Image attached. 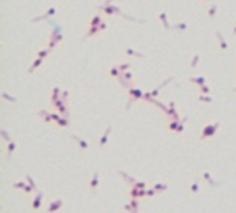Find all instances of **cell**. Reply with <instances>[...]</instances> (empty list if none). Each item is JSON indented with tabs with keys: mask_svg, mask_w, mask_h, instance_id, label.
Instances as JSON below:
<instances>
[{
	"mask_svg": "<svg viewBox=\"0 0 236 213\" xmlns=\"http://www.w3.org/2000/svg\"><path fill=\"white\" fill-rule=\"evenodd\" d=\"M43 192H38L36 194V197L33 198V201H32V209L33 210H38L39 207H41V201H43Z\"/></svg>",
	"mask_w": 236,
	"mask_h": 213,
	"instance_id": "obj_6",
	"label": "cell"
},
{
	"mask_svg": "<svg viewBox=\"0 0 236 213\" xmlns=\"http://www.w3.org/2000/svg\"><path fill=\"white\" fill-rule=\"evenodd\" d=\"M179 119H174V121L170 124V130H173V131H177V129H179Z\"/></svg>",
	"mask_w": 236,
	"mask_h": 213,
	"instance_id": "obj_29",
	"label": "cell"
},
{
	"mask_svg": "<svg viewBox=\"0 0 236 213\" xmlns=\"http://www.w3.org/2000/svg\"><path fill=\"white\" fill-rule=\"evenodd\" d=\"M2 136H3V139H5V141H8V142L11 141V138L8 136V133H6V130H5V129H2Z\"/></svg>",
	"mask_w": 236,
	"mask_h": 213,
	"instance_id": "obj_38",
	"label": "cell"
},
{
	"mask_svg": "<svg viewBox=\"0 0 236 213\" xmlns=\"http://www.w3.org/2000/svg\"><path fill=\"white\" fill-rule=\"evenodd\" d=\"M71 138L74 139V141H77V144H79V145H80V147H82V148H83V150H86V148H88V147H89V145H88V142H85V141H83V139H79L77 136H74V135H73Z\"/></svg>",
	"mask_w": 236,
	"mask_h": 213,
	"instance_id": "obj_16",
	"label": "cell"
},
{
	"mask_svg": "<svg viewBox=\"0 0 236 213\" xmlns=\"http://www.w3.org/2000/svg\"><path fill=\"white\" fill-rule=\"evenodd\" d=\"M129 94L132 95V98L129 100V103H127V109L130 108V104L135 101V100H139V98H144V94L141 89H136V88H129Z\"/></svg>",
	"mask_w": 236,
	"mask_h": 213,
	"instance_id": "obj_4",
	"label": "cell"
},
{
	"mask_svg": "<svg viewBox=\"0 0 236 213\" xmlns=\"http://www.w3.org/2000/svg\"><path fill=\"white\" fill-rule=\"evenodd\" d=\"M215 12H217V6L212 5V6H211V11H209V15L213 17V15H215Z\"/></svg>",
	"mask_w": 236,
	"mask_h": 213,
	"instance_id": "obj_40",
	"label": "cell"
},
{
	"mask_svg": "<svg viewBox=\"0 0 236 213\" xmlns=\"http://www.w3.org/2000/svg\"><path fill=\"white\" fill-rule=\"evenodd\" d=\"M198 100H200V101H204V103H211L212 101V98L211 97H206V95H200Z\"/></svg>",
	"mask_w": 236,
	"mask_h": 213,
	"instance_id": "obj_31",
	"label": "cell"
},
{
	"mask_svg": "<svg viewBox=\"0 0 236 213\" xmlns=\"http://www.w3.org/2000/svg\"><path fill=\"white\" fill-rule=\"evenodd\" d=\"M50 23H52V26H53V35H52V41H50L49 50L55 47V45H56L59 41H62V30H61V27H59V26H56L53 21H50Z\"/></svg>",
	"mask_w": 236,
	"mask_h": 213,
	"instance_id": "obj_1",
	"label": "cell"
},
{
	"mask_svg": "<svg viewBox=\"0 0 236 213\" xmlns=\"http://www.w3.org/2000/svg\"><path fill=\"white\" fill-rule=\"evenodd\" d=\"M59 94H61L59 88H55V89H53V95H52V103H55L56 100H59Z\"/></svg>",
	"mask_w": 236,
	"mask_h": 213,
	"instance_id": "obj_25",
	"label": "cell"
},
{
	"mask_svg": "<svg viewBox=\"0 0 236 213\" xmlns=\"http://www.w3.org/2000/svg\"><path fill=\"white\" fill-rule=\"evenodd\" d=\"M55 12H56V8H50L49 9V12H45L44 15H41V17H36V18H33L32 20V23H36V21H41V20H47L49 17H52V15H55Z\"/></svg>",
	"mask_w": 236,
	"mask_h": 213,
	"instance_id": "obj_8",
	"label": "cell"
},
{
	"mask_svg": "<svg viewBox=\"0 0 236 213\" xmlns=\"http://www.w3.org/2000/svg\"><path fill=\"white\" fill-rule=\"evenodd\" d=\"M97 184H98V171H96V172H94V175H92L91 181H89V188L94 190V189L97 188Z\"/></svg>",
	"mask_w": 236,
	"mask_h": 213,
	"instance_id": "obj_10",
	"label": "cell"
},
{
	"mask_svg": "<svg viewBox=\"0 0 236 213\" xmlns=\"http://www.w3.org/2000/svg\"><path fill=\"white\" fill-rule=\"evenodd\" d=\"M111 74H112L114 77H118V76L121 74V71H120V68H117V66H114V68L111 70Z\"/></svg>",
	"mask_w": 236,
	"mask_h": 213,
	"instance_id": "obj_30",
	"label": "cell"
},
{
	"mask_svg": "<svg viewBox=\"0 0 236 213\" xmlns=\"http://www.w3.org/2000/svg\"><path fill=\"white\" fill-rule=\"evenodd\" d=\"M200 89H201V92H203V94H207V92H209V88H207V86H206V85H203V86H200Z\"/></svg>",
	"mask_w": 236,
	"mask_h": 213,
	"instance_id": "obj_45",
	"label": "cell"
},
{
	"mask_svg": "<svg viewBox=\"0 0 236 213\" xmlns=\"http://www.w3.org/2000/svg\"><path fill=\"white\" fill-rule=\"evenodd\" d=\"M171 80H173V77H170V79H167V80H165L164 83H160V86H158V88H156V89H154V91H151V92H150V95H151V97L154 98V97H156V95L159 94V91H160V89H162V88H164V86H165V85H168V83H170Z\"/></svg>",
	"mask_w": 236,
	"mask_h": 213,
	"instance_id": "obj_9",
	"label": "cell"
},
{
	"mask_svg": "<svg viewBox=\"0 0 236 213\" xmlns=\"http://www.w3.org/2000/svg\"><path fill=\"white\" fill-rule=\"evenodd\" d=\"M198 188H200V180L197 178V180L194 181V184L191 186V192H192V194H197V192H198Z\"/></svg>",
	"mask_w": 236,
	"mask_h": 213,
	"instance_id": "obj_24",
	"label": "cell"
},
{
	"mask_svg": "<svg viewBox=\"0 0 236 213\" xmlns=\"http://www.w3.org/2000/svg\"><path fill=\"white\" fill-rule=\"evenodd\" d=\"M111 131H112V125H109V127H107V129H106V131H105V135L102 136V139H100V144H98V145H100V147H103V145L106 144V141H107V136H109V133H111Z\"/></svg>",
	"mask_w": 236,
	"mask_h": 213,
	"instance_id": "obj_11",
	"label": "cell"
},
{
	"mask_svg": "<svg viewBox=\"0 0 236 213\" xmlns=\"http://www.w3.org/2000/svg\"><path fill=\"white\" fill-rule=\"evenodd\" d=\"M102 24V20H100V15H94V18L91 20V26H100Z\"/></svg>",
	"mask_w": 236,
	"mask_h": 213,
	"instance_id": "obj_27",
	"label": "cell"
},
{
	"mask_svg": "<svg viewBox=\"0 0 236 213\" xmlns=\"http://www.w3.org/2000/svg\"><path fill=\"white\" fill-rule=\"evenodd\" d=\"M56 123L61 125V127H67V125H68V118H65V116L64 118H59Z\"/></svg>",
	"mask_w": 236,
	"mask_h": 213,
	"instance_id": "obj_26",
	"label": "cell"
},
{
	"mask_svg": "<svg viewBox=\"0 0 236 213\" xmlns=\"http://www.w3.org/2000/svg\"><path fill=\"white\" fill-rule=\"evenodd\" d=\"M156 194H158V190H154V189L147 190V197H153V195H156Z\"/></svg>",
	"mask_w": 236,
	"mask_h": 213,
	"instance_id": "obj_44",
	"label": "cell"
},
{
	"mask_svg": "<svg viewBox=\"0 0 236 213\" xmlns=\"http://www.w3.org/2000/svg\"><path fill=\"white\" fill-rule=\"evenodd\" d=\"M47 55H49V50H41L38 53V58H45Z\"/></svg>",
	"mask_w": 236,
	"mask_h": 213,
	"instance_id": "obj_41",
	"label": "cell"
},
{
	"mask_svg": "<svg viewBox=\"0 0 236 213\" xmlns=\"http://www.w3.org/2000/svg\"><path fill=\"white\" fill-rule=\"evenodd\" d=\"M39 115H41L43 118H44V121H47V123H50L52 121V114H49V112H45V110H41V112H39Z\"/></svg>",
	"mask_w": 236,
	"mask_h": 213,
	"instance_id": "obj_21",
	"label": "cell"
},
{
	"mask_svg": "<svg viewBox=\"0 0 236 213\" xmlns=\"http://www.w3.org/2000/svg\"><path fill=\"white\" fill-rule=\"evenodd\" d=\"M138 207H139V203L136 201V198H133L130 204L124 205V209H126L127 212H132V213H138Z\"/></svg>",
	"mask_w": 236,
	"mask_h": 213,
	"instance_id": "obj_7",
	"label": "cell"
},
{
	"mask_svg": "<svg viewBox=\"0 0 236 213\" xmlns=\"http://www.w3.org/2000/svg\"><path fill=\"white\" fill-rule=\"evenodd\" d=\"M189 80H191L192 83H197V85H200V86H203V85H204V82H206V80H204V77H191Z\"/></svg>",
	"mask_w": 236,
	"mask_h": 213,
	"instance_id": "obj_19",
	"label": "cell"
},
{
	"mask_svg": "<svg viewBox=\"0 0 236 213\" xmlns=\"http://www.w3.org/2000/svg\"><path fill=\"white\" fill-rule=\"evenodd\" d=\"M233 33H235V35H236V26H235V29H233Z\"/></svg>",
	"mask_w": 236,
	"mask_h": 213,
	"instance_id": "obj_48",
	"label": "cell"
},
{
	"mask_svg": "<svg viewBox=\"0 0 236 213\" xmlns=\"http://www.w3.org/2000/svg\"><path fill=\"white\" fill-rule=\"evenodd\" d=\"M111 2H112V0H106V3H105V6H107V5H111Z\"/></svg>",
	"mask_w": 236,
	"mask_h": 213,
	"instance_id": "obj_47",
	"label": "cell"
},
{
	"mask_svg": "<svg viewBox=\"0 0 236 213\" xmlns=\"http://www.w3.org/2000/svg\"><path fill=\"white\" fill-rule=\"evenodd\" d=\"M120 175H121V177H123V178H124V180H126V181H129V183H132V184H135V183H136V180H135V178H133V177H130V175H127V174H126V172H123V171H120Z\"/></svg>",
	"mask_w": 236,
	"mask_h": 213,
	"instance_id": "obj_18",
	"label": "cell"
},
{
	"mask_svg": "<svg viewBox=\"0 0 236 213\" xmlns=\"http://www.w3.org/2000/svg\"><path fill=\"white\" fill-rule=\"evenodd\" d=\"M217 36H218V39H219V42H221V49L222 50H227V42L224 41V38H222V35H221V32H217Z\"/></svg>",
	"mask_w": 236,
	"mask_h": 213,
	"instance_id": "obj_20",
	"label": "cell"
},
{
	"mask_svg": "<svg viewBox=\"0 0 236 213\" xmlns=\"http://www.w3.org/2000/svg\"><path fill=\"white\" fill-rule=\"evenodd\" d=\"M203 177H204V180L211 184V186H218L219 183H217V181H213L212 180V177H211V174H209V172H203Z\"/></svg>",
	"mask_w": 236,
	"mask_h": 213,
	"instance_id": "obj_15",
	"label": "cell"
},
{
	"mask_svg": "<svg viewBox=\"0 0 236 213\" xmlns=\"http://www.w3.org/2000/svg\"><path fill=\"white\" fill-rule=\"evenodd\" d=\"M198 59H200V56H198V55H195V56H194V61H192V64H191L192 68H195V66H197V64H198Z\"/></svg>",
	"mask_w": 236,
	"mask_h": 213,
	"instance_id": "obj_35",
	"label": "cell"
},
{
	"mask_svg": "<svg viewBox=\"0 0 236 213\" xmlns=\"http://www.w3.org/2000/svg\"><path fill=\"white\" fill-rule=\"evenodd\" d=\"M15 148H17V142H15V141H9V142H8V150H6L8 156H11L12 153H14Z\"/></svg>",
	"mask_w": 236,
	"mask_h": 213,
	"instance_id": "obj_12",
	"label": "cell"
},
{
	"mask_svg": "<svg viewBox=\"0 0 236 213\" xmlns=\"http://www.w3.org/2000/svg\"><path fill=\"white\" fill-rule=\"evenodd\" d=\"M102 11L105 12V14H120L121 17H124V18H127V20H136V18H132V17H129V15H126V14H123L118 8H115V6H111V5H107V6H102ZM138 21H141V20H138Z\"/></svg>",
	"mask_w": 236,
	"mask_h": 213,
	"instance_id": "obj_3",
	"label": "cell"
},
{
	"mask_svg": "<svg viewBox=\"0 0 236 213\" xmlns=\"http://www.w3.org/2000/svg\"><path fill=\"white\" fill-rule=\"evenodd\" d=\"M43 59H44V58H38L36 61H35V62L32 64V66H30V68H29V73H33V71H35V70L38 68V66H39V65L43 64Z\"/></svg>",
	"mask_w": 236,
	"mask_h": 213,
	"instance_id": "obj_14",
	"label": "cell"
},
{
	"mask_svg": "<svg viewBox=\"0 0 236 213\" xmlns=\"http://www.w3.org/2000/svg\"><path fill=\"white\" fill-rule=\"evenodd\" d=\"M23 190L26 192V194H30V192H32V190H35V189H33L32 186L29 184V186H24V189H23Z\"/></svg>",
	"mask_w": 236,
	"mask_h": 213,
	"instance_id": "obj_42",
	"label": "cell"
},
{
	"mask_svg": "<svg viewBox=\"0 0 236 213\" xmlns=\"http://www.w3.org/2000/svg\"><path fill=\"white\" fill-rule=\"evenodd\" d=\"M118 68H120V71H126V70L130 68V64H123V65H120Z\"/></svg>",
	"mask_w": 236,
	"mask_h": 213,
	"instance_id": "obj_36",
	"label": "cell"
},
{
	"mask_svg": "<svg viewBox=\"0 0 236 213\" xmlns=\"http://www.w3.org/2000/svg\"><path fill=\"white\" fill-rule=\"evenodd\" d=\"M127 55H130V56H136V58H142V53H138V51H135L133 49H127Z\"/></svg>",
	"mask_w": 236,
	"mask_h": 213,
	"instance_id": "obj_28",
	"label": "cell"
},
{
	"mask_svg": "<svg viewBox=\"0 0 236 213\" xmlns=\"http://www.w3.org/2000/svg\"><path fill=\"white\" fill-rule=\"evenodd\" d=\"M61 207H62V199H55V201H52L49 204V209H47V212H49V213H55Z\"/></svg>",
	"mask_w": 236,
	"mask_h": 213,
	"instance_id": "obj_5",
	"label": "cell"
},
{
	"mask_svg": "<svg viewBox=\"0 0 236 213\" xmlns=\"http://www.w3.org/2000/svg\"><path fill=\"white\" fill-rule=\"evenodd\" d=\"M160 20H162V24H164V27H167V29H170L171 27V26L170 24H168V20H167V14H165V12H160Z\"/></svg>",
	"mask_w": 236,
	"mask_h": 213,
	"instance_id": "obj_22",
	"label": "cell"
},
{
	"mask_svg": "<svg viewBox=\"0 0 236 213\" xmlns=\"http://www.w3.org/2000/svg\"><path fill=\"white\" fill-rule=\"evenodd\" d=\"M98 30H102V27H100V26H91V29H89V32L85 35V38H89V36H92V35H96Z\"/></svg>",
	"mask_w": 236,
	"mask_h": 213,
	"instance_id": "obj_13",
	"label": "cell"
},
{
	"mask_svg": "<svg viewBox=\"0 0 236 213\" xmlns=\"http://www.w3.org/2000/svg\"><path fill=\"white\" fill-rule=\"evenodd\" d=\"M2 95H3V98H6V100H9V101H12V103H15V101H17V100H15L14 97H9L8 94H6V92H3V94H2Z\"/></svg>",
	"mask_w": 236,
	"mask_h": 213,
	"instance_id": "obj_37",
	"label": "cell"
},
{
	"mask_svg": "<svg viewBox=\"0 0 236 213\" xmlns=\"http://www.w3.org/2000/svg\"><path fill=\"white\" fill-rule=\"evenodd\" d=\"M133 186H136L138 189H145V183H142V181H136Z\"/></svg>",
	"mask_w": 236,
	"mask_h": 213,
	"instance_id": "obj_39",
	"label": "cell"
},
{
	"mask_svg": "<svg viewBox=\"0 0 236 213\" xmlns=\"http://www.w3.org/2000/svg\"><path fill=\"white\" fill-rule=\"evenodd\" d=\"M130 197L132 198H139L141 197V189H138L136 186H133V188L130 189Z\"/></svg>",
	"mask_w": 236,
	"mask_h": 213,
	"instance_id": "obj_17",
	"label": "cell"
},
{
	"mask_svg": "<svg viewBox=\"0 0 236 213\" xmlns=\"http://www.w3.org/2000/svg\"><path fill=\"white\" fill-rule=\"evenodd\" d=\"M26 178H28V181H29V184H30V186H32V188H33V189H35V190H36V184H35V181H33V180H32V177H30V175L28 174V175H26Z\"/></svg>",
	"mask_w": 236,
	"mask_h": 213,
	"instance_id": "obj_32",
	"label": "cell"
},
{
	"mask_svg": "<svg viewBox=\"0 0 236 213\" xmlns=\"http://www.w3.org/2000/svg\"><path fill=\"white\" fill-rule=\"evenodd\" d=\"M176 29H177V30H186V29H188V24H186V23L177 24V26H176Z\"/></svg>",
	"mask_w": 236,
	"mask_h": 213,
	"instance_id": "obj_33",
	"label": "cell"
},
{
	"mask_svg": "<svg viewBox=\"0 0 236 213\" xmlns=\"http://www.w3.org/2000/svg\"><path fill=\"white\" fill-rule=\"evenodd\" d=\"M24 183L23 181H18V183H14V189H24Z\"/></svg>",
	"mask_w": 236,
	"mask_h": 213,
	"instance_id": "obj_34",
	"label": "cell"
},
{
	"mask_svg": "<svg viewBox=\"0 0 236 213\" xmlns=\"http://www.w3.org/2000/svg\"><path fill=\"white\" fill-rule=\"evenodd\" d=\"M123 77L126 79V80H132V73H124V74H123Z\"/></svg>",
	"mask_w": 236,
	"mask_h": 213,
	"instance_id": "obj_43",
	"label": "cell"
},
{
	"mask_svg": "<svg viewBox=\"0 0 236 213\" xmlns=\"http://www.w3.org/2000/svg\"><path fill=\"white\" fill-rule=\"evenodd\" d=\"M154 190H158V192H162V190H167L168 189V184H164V183H159V184H154Z\"/></svg>",
	"mask_w": 236,
	"mask_h": 213,
	"instance_id": "obj_23",
	"label": "cell"
},
{
	"mask_svg": "<svg viewBox=\"0 0 236 213\" xmlns=\"http://www.w3.org/2000/svg\"><path fill=\"white\" fill-rule=\"evenodd\" d=\"M52 118H53V121H58V119L61 118L59 115H56V114H52Z\"/></svg>",
	"mask_w": 236,
	"mask_h": 213,
	"instance_id": "obj_46",
	"label": "cell"
},
{
	"mask_svg": "<svg viewBox=\"0 0 236 213\" xmlns=\"http://www.w3.org/2000/svg\"><path fill=\"white\" fill-rule=\"evenodd\" d=\"M218 127H219V123H213V124H209V125H206V127H204L203 130H201L200 139H207V138L213 136L215 133H217Z\"/></svg>",
	"mask_w": 236,
	"mask_h": 213,
	"instance_id": "obj_2",
	"label": "cell"
}]
</instances>
